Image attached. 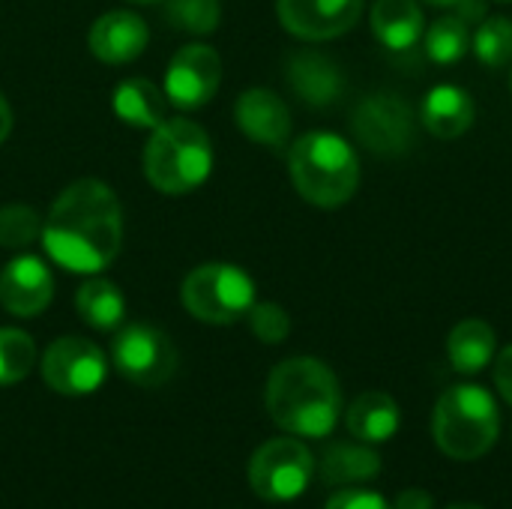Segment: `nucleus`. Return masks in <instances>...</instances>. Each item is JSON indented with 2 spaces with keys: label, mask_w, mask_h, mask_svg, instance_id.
Masks as SVG:
<instances>
[{
  "label": "nucleus",
  "mask_w": 512,
  "mask_h": 509,
  "mask_svg": "<svg viewBox=\"0 0 512 509\" xmlns=\"http://www.w3.org/2000/svg\"><path fill=\"white\" fill-rule=\"evenodd\" d=\"M39 240L57 267L93 276L111 267L123 246V207L102 180H75L57 195Z\"/></svg>",
  "instance_id": "f257e3e1"
},
{
  "label": "nucleus",
  "mask_w": 512,
  "mask_h": 509,
  "mask_svg": "<svg viewBox=\"0 0 512 509\" xmlns=\"http://www.w3.org/2000/svg\"><path fill=\"white\" fill-rule=\"evenodd\" d=\"M270 420L300 438H324L336 429L342 414V390L333 369L315 357L282 360L267 378Z\"/></svg>",
  "instance_id": "f03ea898"
},
{
  "label": "nucleus",
  "mask_w": 512,
  "mask_h": 509,
  "mask_svg": "<svg viewBox=\"0 0 512 509\" xmlns=\"http://www.w3.org/2000/svg\"><path fill=\"white\" fill-rule=\"evenodd\" d=\"M288 174L303 201L333 210L354 198L360 186V159L342 135L306 132L288 150Z\"/></svg>",
  "instance_id": "7ed1b4c3"
},
{
  "label": "nucleus",
  "mask_w": 512,
  "mask_h": 509,
  "mask_svg": "<svg viewBox=\"0 0 512 509\" xmlns=\"http://www.w3.org/2000/svg\"><path fill=\"white\" fill-rule=\"evenodd\" d=\"M213 171V144L207 132L186 120H162L144 147V177L162 195H186Z\"/></svg>",
  "instance_id": "20e7f679"
},
{
  "label": "nucleus",
  "mask_w": 512,
  "mask_h": 509,
  "mask_svg": "<svg viewBox=\"0 0 512 509\" xmlns=\"http://www.w3.org/2000/svg\"><path fill=\"white\" fill-rule=\"evenodd\" d=\"M432 435L444 456L474 462L486 456L501 435V411L480 384H453L441 393L432 417Z\"/></svg>",
  "instance_id": "39448f33"
},
{
  "label": "nucleus",
  "mask_w": 512,
  "mask_h": 509,
  "mask_svg": "<svg viewBox=\"0 0 512 509\" xmlns=\"http://www.w3.org/2000/svg\"><path fill=\"white\" fill-rule=\"evenodd\" d=\"M180 300L183 309L204 324H234L255 306V282L237 264L207 261L183 279Z\"/></svg>",
  "instance_id": "423d86ee"
},
{
  "label": "nucleus",
  "mask_w": 512,
  "mask_h": 509,
  "mask_svg": "<svg viewBox=\"0 0 512 509\" xmlns=\"http://www.w3.org/2000/svg\"><path fill=\"white\" fill-rule=\"evenodd\" d=\"M315 477V459L306 444L294 438H273L261 444L249 462V486L258 498L285 504L297 501Z\"/></svg>",
  "instance_id": "0eeeda50"
},
{
  "label": "nucleus",
  "mask_w": 512,
  "mask_h": 509,
  "mask_svg": "<svg viewBox=\"0 0 512 509\" xmlns=\"http://www.w3.org/2000/svg\"><path fill=\"white\" fill-rule=\"evenodd\" d=\"M114 369L135 387H162L177 372L174 342L153 324H129L111 342Z\"/></svg>",
  "instance_id": "6e6552de"
},
{
  "label": "nucleus",
  "mask_w": 512,
  "mask_h": 509,
  "mask_svg": "<svg viewBox=\"0 0 512 509\" xmlns=\"http://www.w3.org/2000/svg\"><path fill=\"white\" fill-rule=\"evenodd\" d=\"M351 129L369 153L393 159L414 147L417 114L396 93H372L354 108Z\"/></svg>",
  "instance_id": "1a4fd4ad"
},
{
  "label": "nucleus",
  "mask_w": 512,
  "mask_h": 509,
  "mask_svg": "<svg viewBox=\"0 0 512 509\" xmlns=\"http://www.w3.org/2000/svg\"><path fill=\"white\" fill-rule=\"evenodd\" d=\"M108 378L102 348L84 336H60L42 354V381L60 396H90Z\"/></svg>",
  "instance_id": "9d476101"
},
{
  "label": "nucleus",
  "mask_w": 512,
  "mask_h": 509,
  "mask_svg": "<svg viewBox=\"0 0 512 509\" xmlns=\"http://www.w3.org/2000/svg\"><path fill=\"white\" fill-rule=\"evenodd\" d=\"M219 84H222V57L216 54V48L189 42L180 51H174V57L168 60L162 90L168 96V105L195 111L216 96Z\"/></svg>",
  "instance_id": "9b49d317"
},
{
  "label": "nucleus",
  "mask_w": 512,
  "mask_h": 509,
  "mask_svg": "<svg viewBox=\"0 0 512 509\" xmlns=\"http://www.w3.org/2000/svg\"><path fill=\"white\" fill-rule=\"evenodd\" d=\"M363 12V0H276L282 27L306 42H327L348 33Z\"/></svg>",
  "instance_id": "f8f14e48"
},
{
  "label": "nucleus",
  "mask_w": 512,
  "mask_h": 509,
  "mask_svg": "<svg viewBox=\"0 0 512 509\" xmlns=\"http://www.w3.org/2000/svg\"><path fill=\"white\" fill-rule=\"evenodd\" d=\"M54 297V276L36 255H15L0 270V306L15 318H36Z\"/></svg>",
  "instance_id": "ddd939ff"
},
{
  "label": "nucleus",
  "mask_w": 512,
  "mask_h": 509,
  "mask_svg": "<svg viewBox=\"0 0 512 509\" xmlns=\"http://www.w3.org/2000/svg\"><path fill=\"white\" fill-rule=\"evenodd\" d=\"M234 123L249 141L270 150H282L291 138V111L285 99L267 87H252L237 96Z\"/></svg>",
  "instance_id": "4468645a"
},
{
  "label": "nucleus",
  "mask_w": 512,
  "mask_h": 509,
  "mask_svg": "<svg viewBox=\"0 0 512 509\" xmlns=\"http://www.w3.org/2000/svg\"><path fill=\"white\" fill-rule=\"evenodd\" d=\"M147 42H150V27L144 24L141 15L129 9H111L99 15L87 33L90 54L108 66H123V63L138 60Z\"/></svg>",
  "instance_id": "2eb2a0df"
},
{
  "label": "nucleus",
  "mask_w": 512,
  "mask_h": 509,
  "mask_svg": "<svg viewBox=\"0 0 512 509\" xmlns=\"http://www.w3.org/2000/svg\"><path fill=\"white\" fill-rule=\"evenodd\" d=\"M285 78L291 93L309 108H330L345 93V75L339 63L312 48L294 51L285 60Z\"/></svg>",
  "instance_id": "dca6fc26"
},
{
  "label": "nucleus",
  "mask_w": 512,
  "mask_h": 509,
  "mask_svg": "<svg viewBox=\"0 0 512 509\" xmlns=\"http://www.w3.org/2000/svg\"><path fill=\"white\" fill-rule=\"evenodd\" d=\"M477 108L465 87L459 84H438L426 93L420 105V123L429 135L441 141H453L474 126Z\"/></svg>",
  "instance_id": "f3484780"
},
{
  "label": "nucleus",
  "mask_w": 512,
  "mask_h": 509,
  "mask_svg": "<svg viewBox=\"0 0 512 509\" xmlns=\"http://www.w3.org/2000/svg\"><path fill=\"white\" fill-rule=\"evenodd\" d=\"M345 426H348L351 438H357L363 444H384L399 432L402 411H399V405H396V399L390 393L369 390V393H360L348 405Z\"/></svg>",
  "instance_id": "a211bd4d"
},
{
  "label": "nucleus",
  "mask_w": 512,
  "mask_h": 509,
  "mask_svg": "<svg viewBox=\"0 0 512 509\" xmlns=\"http://www.w3.org/2000/svg\"><path fill=\"white\" fill-rule=\"evenodd\" d=\"M114 114L132 126V129H156L162 120H168V96L162 87H156L147 78H126L111 93Z\"/></svg>",
  "instance_id": "6ab92c4d"
},
{
  "label": "nucleus",
  "mask_w": 512,
  "mask_h": 509,
  "mask_svg": "<svg viewBox=\"0 0 512 509\" xmlns=\"http://www.w3.org/2000/svg\"><path fill=\"white\" fill-rule=\"evenodd\" d=\"M369 21L375 39L390 51H408L426 33V18L417 0H378Z\"/></svg>",
  "instance_id": "aec40b11"
},
{
  "label": "nucleus",
  "mask_w": 512,
  "mask_h": 509,
  "mask_svg": "<svg viewBox=\"0 0 512 509\" xmlns=\"http://www.w3.org/2000/svg\"><path fill=\"white\" fill-rule=\"evenodd\" d=\"M495 354H498V336L495 327L483 318H465L447 336V357L459 375L483 372L495 360Z\"/></svg>",
  "instance_id": "412c9836"
},
{
  "label": "nucleus",
  "mask_w": 512,
  "mask_h": 509,
  "mask_svg": "<svg viewBox=\"0 0 512 509\" xmlns=\"http://www.w3.org/2000/svg\"><path fill=\"white\" fill-rule=\"evenodd\" d=\"M381 474V456L363 441H336L321 456V480L327 486H354Z\"/></svg>",
  "instance_id": "4be33fe9"
},
{
  "label": "nucleus",
  "mask_w": 512,
  "mask_h": 509,
  "mask_svg": "<svg viewBox=\"0 0 512 509\" xmlns=\"http://www.w3.org/2000/svg\"><path fill=\"white\" fill-rule=\"evenodd\" d=\"M75 309L87 327L102 330V333L117 330L126 318L123 291L108 279H87L75 294Z\"/></svg>",
  "instance_id": "5701e85b"
},
{
  "label": "nucleus",
  "mask_w": 512,
  "mask_h": 509,
  "mask_svg": "<svg viewBox=\"0 0 512 509\" xmlns=\"http://www.w3.org/2000/svg\"><path fill=\"white\" fill-rule=\"evenodd\" d=\"M423 45L429 60L441 66L459 63L471 45V21H465L462 15H444L423 33Z\"/></svg>",
  "instance_id": "b1692460"
},
{
  "label": "nucleus",
  "mask_w": 512,
  "mask_h": 509,
  "mask_svg": "<svg viewBox=\"0 0 512 509\" xmlns=\"http://www.w3.org/2000/svg\"><path fill=\"white\" fill-rule=\"evenodd\" d=\"M471 48L483 66H507L512 60V21L504 15L483 18L480 27L471 33Z\"/></svg>",
  "instance_id": "393cba45"
},
{
  "label": "nucleus",
  "mask_w": 512,
  "mask_h": 509,
  "mask_svg": "<svg viewBox=\"0 0 512 509\" xmlns=\"http://www.w3.org/2000/svg\"><path fill=\"white\" fill-rule=\"evenodd\" d=\"M36 363V345L24 330L0 327V387H12L30 375Z\"/></svg>",
  "instance_id": "a878e982"
},
{
  "label": "nucleus",
  "mask_w": 512,
  "mask_h": 509,
  "mask_svg": "<svg viewBox=\"0 0 512 509\" xmlns=\"http://www.w3.org/2000/svg\"><path fill=\"white\" fill-rule=\"evenodd\" d=\"M165 18L174 30L207 36L222 21L219 0H165Z\"/></svg>",
  "instance_id": "bb28decb"
},
{
  "label": "nucleus",
  "mask_w": 512,
  "mask_h": 509,
  "mask_svg": "<svg viewBox=\"0 0 512 509\" xmlns=\"http://www.w3.org/2000/svg\"><path fill=\"white\" fill-rule=\"evenodd\" d=\"M42 237V219L27 204L0 207V246L3 249H27Z\"/></svg>",
  "instance_id": "cd10ccee"
},
{
  "label": "nucleus",
  "mask_w": 512,
  "mask_h": 509,
  "mask_svg": "<svg viewBox=\"0 0 512 509\" xmlns=\"http://www.w3.org/2000/svg\"><path fill=\"white\" fill-rule=\"evenodd\" d=\"M246 318L255 339H261L264 345H279L291 333V318L279 303H255Z\"/></svg>",
  "instance_id": "c85d7f7f"
},
{
  "label": "nucleus",
  "mask_w": 512,
  "mask_h": 509,
  "mask_svg": "<svg viewBox=\"0 0 512 509\" xmlns=\"http://www.w3.org/2000/svg\"><path fill=\"white\" fill-rule=\"evenodd\" d=\"M324 509H393L387 501H384V495H378V492H369V489H342V492H336L330 501H327V507Z\"/></svg>",
  "instance_id": "c756f323"
},
{
  "label": "nucleus",
  "mask_w": 512,
  "mask_h": 509,
  "mask_svg": "<svg viewBox=\"0 0 512 509\" xmlns=\"http://www.w3.org/2000/svg\"><path fill=\"white\" fill-rule=\"evenodd\" d=\"M495 387L512 408V345L495 354Z\"/></svg>",
  "instance_id": "7c9ffc66"
},
{
  "label": "nucleus",
  "mask_w": 512,
  "mask_h": 509,
  "mask_svg": "<svg viewBox=\"0 0 512 509\" xmlns=\"http://www.w3.org/2000/svg\"><path fill=\"white\" fill-rule=\"evenodd\" d=\"M393 509H435V501L426 489H405Z\"/></svg>",
  "instance_id": "2f4dec72"
},
{
  "label": "nucleus",
  "mask_w": 512,
  "mask_h": 509,
  "mask_svg": "<svg viewBox=\"0 0 512 509\" xmlns=\"http://www.w3.org/2000/svg\"><path fill=\"white\" fill-rule=\"evenodd\" d=\"M9 132H12V108H9L6 96L0 93V144L9 138Z\"/></svg>",
  "instance_id": "473e14b6"
},
{
  "label": "nucleus",
  "mask_w": 512,
  "mask_h": 509,
  "mask_svg": "<svg viewBox=\"0 0 512 509\" xmlns=\"http://www.w3.org/2000/svg\"><path fill=\"white\" fill-rule=\"evenodd\" d=\"M426 3H432V6H441V9H459L465 0H426Z\"/></svg>",
  "instance_id": "72a5a7b5"
},
{
  "label": "nucleus",
  "mask_w": 512,
  "mask_h": 509,
  "mask_svg": "<svg viewBox=\"0 0 512 509\" xmlns=\"http://www.w3.org/2000/svg\"><path fill=\"white\" fill-rule=\"evenodd\" d=\"M447 509H483V507H477V504H453V507H447Z\"/></svg>",
  "instance_id": "f704fd0d"
},
{
  "label": "nucleus",
  "mask_w": 512,
  "mask_h": 509,
  "mask_svg": "<svg viewBox=\"0 0 512 509\" xmlns=\"http://www.w3.org/2000/svg\"><path fill=\"white\" fill-rule=\"evenodd\" d=\"M126 3H162V0H126Z\"/></svg>",
  "instance_id": "c9c22d12"
},
{
  "label": "nucleus",
  "mask_w": 512,
  "mask_h": 509,
  "mask_svg": "<svg viewBox=\"0 0 512 509\" xmlns=\"http://www.w3.org/2000/svg\"><path fill=\"white\" fill-rule=\"evenodd\" d=\"M498 3H510V0H498Z\"/></svg>",
  "instance_id": "e433bc0d"
},
{
  "label": "nucleus",
  "mask_w": 512,
  "mask_h": 509,
  "mask_svg": "<svg viewBox=\"0 0 512 509\" xmlns=\"http://www.w3.org/2000/svg\"><path fill=\"white\" fill-rule=\"evenodd\" d=\"M510 93H512V75H510Z\"/></svg>",
  "instance_id": "4c0bfd02"
}]
</instances>
